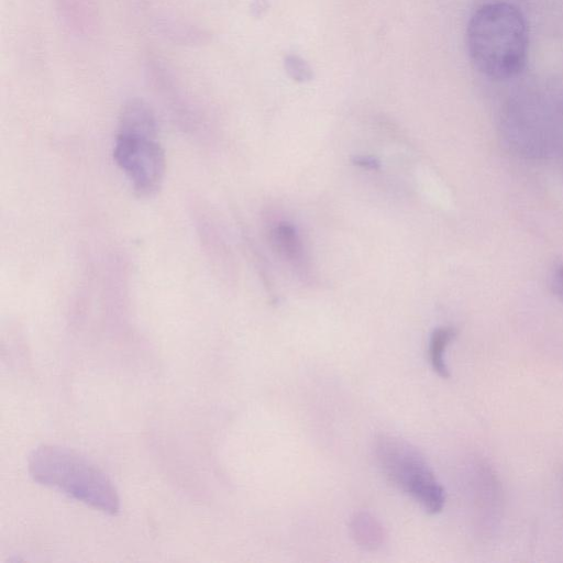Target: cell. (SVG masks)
<instances>
[{"label": "cell", "instance_id": "obj_2", "mask_svg": "<svg viewBox=\"0 0 563 563\" xmlns=\"http://www.w3.org/2000/svg\"><path fill=\"white\" fill-rule=\"evenodd\" d=\"M27 471L34 482L62 493L104 514L120 510L118 490L90 460L70 449L42 444L27 459Z\"/></svg>", "mask_w": 563, "mask_h": 563}, {"label": "cell", "instance_id": "obj_4", "mask_svg": "<svg viewBox=\"0 0 563 563\" xmlns=\"http://www.w3.org/2000/svg\"><path fill=\"white\" fill-rule=\"evenodd\" d=\"M113 158L141 197L154 196L165 174V153L156 134L119 131Z\"/></svg>", "mask_w": 563, "mask_h": 563}, {"label": "cell", "instance_id": "obj_8", "mask_svg": "<svg viewBox=\"0 0 563 563\" xmlns=\"http://www.w3.org/2000/svg\"><path fill=\"white\" fill-rule=\"evenodd\" d=\"M551 289L553 294L563 301V265L559 266L551 277Z\"/></svg>", "mask_w": 563, "mask_h": 563}, {"label": "cell", "instance_id": "obj_7", "mask_svg": "<svg viewBox=\"0 0 563 563\" xmlns=\"http://www.w3.org/2000/svg\"><path fill=\"white\" fill-rule=\"evenodd\" d=\"M284 68L289 77L297 82H306L313 77L310 65L296 54H287L284 57Z\"/></svg>", "mask_w": 563, "mask_h": 563}, {"label": "cell", "instance_id": "obj_5", "mask_svg": "<svg viewBox=\"0 0 563 563\" xmlns=\"http://www.w3.org/2000/svg\"><path fill=\"white\" fill-rule=\"evenodd\" d=\"M453 328L441 327L433 331L429 344V360L432 368L441 377H449L450 372L446 365L444 353L450 342L455 338Z\"/></svg>", "mask_w": 563, "mask_h": 563}, {"label": "cell", "instance_id": "obj_1", "mask_svg": "<svg viewBox=\"0 0 563 563\" xmlns=\"http://www.w3.org/2000/svg\"><path fill=\"white\" fill-rule=\"evenodd\" d=\"M528 42L525 16L510 3L482 5L467 25L466 44L472 63L492 79H509L522 71Z\"/></svg>", "mask_w": 563, "mask_h": 563}, {"label": "cell", "instance_id": "obj_3", "mask_svg": "<svg viewBox=\"0 0 563 563\" xmlns=\"http://www.w3.org/2000/svg\"><path fill=\"white\" fill-rule=\"evenodd\" d=\"M374 453L384 475L427 512L443 509L445 492L418 449L399 437L380 434L374 442Z\"/></svg>", "mask_w": 563, "mask_h": 563}, {"label": "cell", "instance_id": "obj_6", "mask_svg": "<svg viewBox=\"0 0 563 563\" xmlns=\"http://www.w3.org/2000/svg\"><path fill=\"white\" fill-rule=\"evenodd\" d=\"M273 235L279 252L291 260H298L300 257V242L291 225L287 223L277 225Z\"/></svg>", "mask_w": 563, "mask_h": 563}]
</instances>
